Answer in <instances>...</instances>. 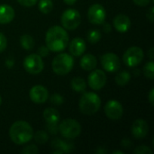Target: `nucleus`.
I'll list each match as a JSON object with an SVG mask.
<instances>
[{
	"instance_id": "nucleus-1",
	"label": "nucleus",
	"mask_w": 154,
	"mask_h": 154,
	"mask_svg": "<svg viewBox=\"0 0 154 154\" xmlns=\"http://www.w3.org/2000/svg\"><path fill=\"white\" fill-rule=\"evenodd\" d=\"M45 42L46 46L50 51L60 52L67 48L69 43V34L64 28L55 25L47 31Z\"/></svg>"
},
{
	"instance_id": "nucleus-2",
	"label": "nucleus",
	"mask_w": 154,
	"mask_h": 154,
	"mask_svg": "<svg viewBox=\"0 0 154 154\" xmlns=\"http://www.w3.org/2000/svg\"><path fill=\"white\" fill-rule=\"evenodd\" d=\"M33 135V130L30 124L24 121L14 122L9 129V137L15 144L22 145L30 142Z\"/></svg>"
},
{
	"instance_id": "nucleus-3",
	"label": "nucleus",
	"mask_w": 154,
	"mask_h": 154,
	"mask_svg": "<svg viewBox=\"0 0 154 154\" xmlns=\"http://www.w3.org/2000/svg\"><path fill=\"white\" fill-rule=\"evenodd\" d=\"M79 109L85 115L96 114L101 106V99L93 92H87L82 95L79 99Z\"/></svg>"
},
{
	"instance_id": "nucleus-4",
	"label": "nucleus",
	"mask_w": 154,
	"mask_h": 154,
	"mask_svg": "<svg viewBox=\"0 0 154 154\" xmlns=\"http://www.w3.org/2000/svg\"><path fill=\"white\" fill-rule=\"evenodd\" d=\"M74 66V59L68 53H60L52 60V70L60 76L67 75Z\"/></svg>"
},
{
	"instance_id": "nucleus-5",
	"label": "nucleus",
	"mask_w": 154,
	"mask_h": 154,
	"mask_svg": "<svg viewBox=\"0 0 154 154\" xmlns=\"http://www.w3.org/2000/svg\"><path fill=\"white\" fill-rule=\"evenodd\" d=\"M59 133L65 139L73 140L80 134L81 125L74 119H65L59 125Z\"/></svg>"
},
{
	"instance_id": "nucleus-6",
	"label": "nucleus",
	"mask_w": 154,
	"mask_h": 154,
	"mask_svg": "<svg viewBox=\"0 0 154 154\" xmlns=\"http://www.w3.org/2000/svg\"><path fill=\"white\" fill-rule=\"evenodd\" d=\"M61 24L65 30L72 31L79 27L81 23L80 14L75 9H67L61 15Z\"/></svg>"
},
{
	"instance_id": "nucleus-7",
	"label": "nucleus",
	"mask_w": 154,
	"mask_h": 154,
	"mask_svg": "<svg viewBox=\"0 0 154 154\" xmlns=\"http://www.w3.org/2000/svg\"><path fill=\"white\" fill-rule=\"evenodd\" d=\"M143 51L138 46H133L125 52L123 56V60L127 67L134 68L143 61Z\"/></svg>"
},
{
	"instance_id": "nucleus-8",
	"label": "nucleus",
	"mask_w": 154,
	"mask_h": 154,
	"mask_svg": "<svg viewBox=\"0 0 154 154\" xmlns=\"http://www.w3.org/2000/svg\"><path fill=\"white\" fill-rule=\"evenodd\" d=\"M23 68L28 73L32 75H37L42 71L44 63L40 55L30 54L23 60Z\"/></svg>"
},
{
	"instance_id": "nucleus-9",
	"label": "nucleus",
	"mask_w": 154,
	"mask_h": 154,
	"mask_svg": "<svg viewBox=\"0 0 154 154\" xmlns=\"http://www.w3.org/2000/svg\"><path fill=\"white\" fill-rule=\"evenodd\" d=\"M106 16V10L103 5L99 4H94L92 5L88 11V21L93 24H103L105 23Z\"/></svg>"
},
{
	"instance_id": "nucleus-10",
	"label": "nucleus",
	"mask_w": 154,
	"mask_h": 154,
	"mask_svg": "<svg viewBox=\"0 0 154 154\" xmlns=\"http://www.w3.org/2000/svg\"><path fill=\"white\" fill-rule=\"evenodd\" d=\"M88 82L93 90H100L106 83V75L101 69H95L89 74Z\"/></svg>"
},
{
	"instance_id": "nucleus-11",
	"label": "nucleus",
	"mask_w": 154,
	"mask_h": 154,
	"mask_svg": "<svg viewBox=\"0 0 154 154\" xmlns=\"http://www.w3.org/2000/svg\"><path fill=\"white\" fill-rule=\"evenodd\" d=\"M105 113L111 120H119L124 114V108L120 102L116 100H109L105 106Z\"/></svg>"
},
{
	"instance_id": "nucleus-12",
	"label": "nucleus",
	"mask_w": 154,
	"mask_h": 154,
	"mask_svg": "<svg viewBox=\"0 0 154 154\" xmlns=\"http://www.w3.org/2000/svg\"><path fill=\"white\" fill-rule=\"evenodd\" d=\"M101 64L105 70L116 72L120 69V60L118 56L112 52H107L101 57Z\"/></svg>"
},
{
	"instance_id": "nucleus-13",
	"label": "nucleus",
	"mask_w": 154,
	"mask_h": 154,
	"mask_svg": "<svg viewBox=\"0 0 154 154\" xmlns=\"http://www.w3.org/2000/svg\"><path fill=\"white\" fill-rule=\"evenodd\" d=\"M30 99L35 104H43L49 97V92L47 88L42 85H36L30 89Z\"/></svg>"
},
{
	"instance_id": "nucleus-14",
	"label": "nucleus",
	"mask_w": 154,
	"mask_h": 154,
	"mask_svg": "<svg viewBox=\"0 0 154 154\" xmlns=\"http://www.w3.org/2000/svg\"><path fill=\"white\" fill-rule=\"evenodd\" d=\"M132 134L136 139H143L147 136L149 132V125L146 121L143 119H137L134 122L132 128Z\"/></svg>"
},
{
	"instance_id": "nucleus-15",
	"label": "nucleus",
	"mask_w": 154,
	"mask_h": 154,
	"mask_svg": "<svg viewBox=\"0 0 154 154\" xmlns=\"http://www.w3.org/2000/svg\"><path fill=\"white\" fill-rule=\"evenodd\" d=\"M131 20L126 14H118L114 19V26L119 32H126L131 28Z\"/></svg>"
},
{
	"instance_id": "nucleus-16",
	"label": "nucleus",
	"mask_w": 154,
	"mask_h": 154,
	"mask_svg": "<svg viewBox=\"0 0 154 154\" xmlns=\"http://www.w3.org/2000/svg\"><path fill=\"white\" fill-rule=\"evenodd\" d=\"M69 52L73 56L79 57V56L82 55L85 52V51H86V42L82 38H79V37L74 38L69 43Z\"/></svg>"
},
{
	"instance_id": "nucleus-17",
	"label": "nucleus",
	"mask_w": 154,
	"mask_h": 154,
	"mask_svg": "<svg viewBox=\"0 0 154 154\" xmlns=\"http://www.w3.org/2000/svg\"><path fill=\"white\" fill-rule=\"evenodd\" d=\"M15 13L12 6L8 5H0V23L6 24L12 22Z\"/></svg>"
},
{
	"instance_id": "nucleus-18",
	"label": "nucleus",
	"mask_w": 154,
	"mask_h": 154,
	"mask_svg": "<svg viewBox=\"0 0 154 154\" xmlns=\"http://www.w3.org/2000/svg\"><path fill=\"white\" fill-rule=\"evenodd\" d=\"M51 145L53 148L57 149L54 153H64V152H71L74 149L73 143L69 142H63L59 138L54 139L51 142Z\"/></svg>"
},
{
	"instance_id": "nucleus-19",
	"label": "nucleus",
	"mask_w": 154,
	"mask_h": 154,
	"mask_svg": "<svg viewBox=\"0 0 154 154\" xmlns=\"http://www.w3.org/2000/svg\"><path fill=\"white\" fill-rule=\"evenodd\" d=\"M43 118L47 124H59L60 115L57 109L48 107L43 112Z\"/></svg>"
},
{
	"instance_id": "nucleus-20",
	"label": "nucleus",
	"mask_w": 154,
	"mask_h": 154,
	"mask_svg": "<svg viewBox=\"0 0 154 154\" xmlns=\"http://www.w3.org/2000/svg\"><path fill=\"white\" fill-rule=\"evenodd\" d=\"M97 58L92 54H86L80 60V66L85 70H93L97 67Z\"/></svg>"
},
{
	"instance_id": "nucleus-21",
	"label": "nucleus",
	"mask_w": 154,
	"mask_h": 154,
	"mask_svg": "<svg viewBox=\"0 0 154 154\" xmlns=\"http://www.w3.org/2000/svg\"><path fill=\"white\" fill-rule=\"evenodd\" d=\"M71 88L76 92H84L87 88L86 81L81 78H74L71 80Z\"/></svg>"
},
{
	"instance_id": "nucleus-22",
	"label": "nucleus",
	"mask_w": 154,
	"mask_h": 154,
	"mask_svg": "<svg viewBox=\"0 0 154 154\" xmlns=\"http://www.w3.org/2000/svg\"><path fill=\"white\" fill-rule=\"evenodd\" d=\"M20 43H21V46L23 47V49L27 50V51L32 50L33 48V46H34L33 38L29 34L22 35L21 38H20Z\"/></svg>"
},
{
	"instance_id": "nucleus-23",
	"label": "nucleus",
	"mask_w": 154,
	"mask_h": 154,
	"mask_svg": "<svg viewBox=\"0 0 154 154\" xmlns=\"http://www.w3.org/2000/svg\"><path fill=\"white\" fill-rule=\"evenodd\" d=\"M131 80V73L128 71H121L116 77V82L119 86H125L129 83Z\"/></svg>"
},
{
	"instance_id": "nucleus-24",
	"label": "nucleus",
	"mask_w": 154,
	"mask_h": 154,
	"mask_svg": "<svg viewBox=\"0 0 154 154\" xmlns=\"http://www.w3.org/2000/svg\"><path fill=\"white\" fill-rule=\"evenodd\" d=\"M38 8L42 14H49L53 8V3L51 0H39Z\"/></svg>"
},
{
	"instance_id": "nucleus-25",
	"label": "nucleus",
	"mask_w": 154,
	"mask_h": 154,
	"mask_svg": "<svg viewBox=\"0 0 154 154\" xmlns=\"http://www.w3.org/2000/svg\"><path fill=\"white\" fill-rule=\"evenodd\" d=\"M32 137L34 138L35 142L40 144H44L49 139V135L45 131H38L34 135H32Z\"/></svg>"
},
{
	"instance_id": "nucleus-26",
	"label": "nucleus",
	"mask_w": 154,
	"mask_h": 154,
	"mask_svg": "<svg viewBox=\"0 0 154 154\" xmlns=\"http://www.w3.org/2000/svg\"><path fill=\"white\" fill-rule=\"evenodd\" d=\"M102 34L98 30H92L88 33V40L91 43H97L100 41Z\"/></svg>"
},
{
	"instance_id": "nucleus-27",
	"label": "nucleus",
	"mask_w": 154,
	"mask_h": 154,
	"mask_svg": "<svg viewBox=\"0 0 154 154\" xmlns=\"http://www.w3.org/2000/svg\"><path fill=\"white\" fill-rule=\"evenodd\" d=\"M143 72L146 78L150 79H154V64L152 61H150L148 63L145 64L144 68H143Z\"/></svg>"
},
{
	"instance_id": "nucleus-28",
	"label": "nucleus",
	"mask_w": 154,
	"mask_h": 154,
	"mask_svg": "<svg viewBox=\"0 0 154 154\" xmlns=\"http://www.w3.org/2000/svg\"><path fill=\"white\" fill-rule=\"evenodd\" d=\"M134 152L135 154H152V151L150 147L146 145H141L134 149Z\"/></svg>"
},
{
	"instance_id": "nucleus-29",
	"label": "nucleus",
	"mask_w": 154,
	"mask_h": 154,
	"mask_svg": "<svg viewBox=\"0 0 154 154\" xmlns=\"http://www.w3.org/2000/svg\"><path fill=\"white\" fill-rule=\"evenodd\" d=\"M50 100H51V104H54L56 106H60L64 102V99H63L62 96H60V94H53L51 97Z\"/></svg>"
},
{
	"instance_id": "nucleus-30",
	"label": "nucleus",
	"mask_w": 154,
	"mask_h": 154,
	"mask_svg": "<svg viewBox=\"0 0 154 154\" xmlns=\"http://www.w3.org/2000/svg\"><path fill=\"white\" fill-rule=\"evenodd\" d=\"M38 148L35 144H30L26 147H24L22 150V153L23 154H35L38 152Z\"/></svg>"
},
{
	"instance_id": "nucleus-31",
	"label": "nucleus",
	"mask_w": 154,
	"mask_h": 154,
	"mask_svg": "<svg viewBox=\"0 0 154 154\" xmlns=\"http://www.w3.org/2000/svg\"><path fill=\"white\" fill-rule=\"evenodd\" d=\"M47 130L51 134H57L59 133V124H47Z\"/></svg>"
},
{
	"instance_id": "nucleus-32",
	"label": "nucleus",
	"mask_w": 154,
	"mask_h": 154,
	"mask_svg": "<svg viewBox=\"0 0 154 154\" xmlns=\"http://www.w3.org/2000/svg\"><path fill=\"white\" fill-rule=\"evenodd\" d=\"M7 46V40H6V37L2 33L0 32V52L4 51L5 50Z\"/></svg>"
},
{
	"instance_id": "nucleus-33",
	"label": "nucleus",
	"mask_w": 154,
	"mask_h": 154,
	"mask_svg": "<svg viewBox=\"0 0 154 154\" xmlns=\"http://www.w3.org/2000/svg\"><path fill=\"white\" fill-rule=\"evenodd\" d=\"M17 1H18V3L21 5L27 6V7L32 6V5H34L38 2V0H17Z\"/></svg>"
},
{
	"instance_id": "nucleus-34",
	"label": "nucleus",
	"mask_w": 154,
	"mask_h": 154,
	"mask_svg": "<svg viewBox=\"0 0 154 154\" xmlns=\"http://www.w3.org/2000/svg\"><path fill=\"white\" fill-rule=\"evenodd\" d=\"M49 51L50 50L48 49L47 46H41L39 49H38V55H40L41 57H46L48 54H49Z\"/></svg>"
},
{
	"instance_id": "nucleus-35",
	"label": "nucleus",
	"mask_w": 154,
	"mask_h": 154,
	"mask_svg": "<svg viewBox=\"0 0 154 154\" xmlns=\"http://www.w3.org/2000/svg\"><path fill=\"white\" fill-rule=\"evenodd\" d=\"M121 145H122V147H123V148H125V149H130V148L134 145V143L131 142V140H130V139H128V138H125V139H123V140H122V142H121Z\"/></svg>"
},
{
	"instance_id": "nucleus-36",
	"label": "nucleus",
	"mask_w": 154,
	"mask_h": 154,
	"mask_svg": "<svg viewBox=\"0 0 154 154\" xmlns=\"http://www.w3.org/2000/svg\"><path fill=\"white\" fill-rule=\"evenodd\" d=\"M134 2L135 5H139V6H146L148 5L152 0H133Z\"/></svg>"
},
{
	"instance_id": "nucleus-37",
	"label": "nucleus",
	"mask_w": 154,
	"mask_h": 154,
	"mask_svg": "<svg viewBox=\"0 0 154 154\" xmlns=\"http://www.w3.org/2000/svg\"><path fill=\"white\" fill-rule=\"evenodd\" d=\"M149 101L152 106H153L154 103V88H152L150 93H149Z\"/></svg>"
},
{
	"instance_id": "nucleus-38",
	"label": "nucleus",
	"mask_w": 154,
	"mask_h": 154,
	"mask_svg": "<svg viewBox=\"0 0 154 154\" xmlns=\"http://www.w3.org/2000/svg\"><path fill=\"white\" fill-rule=\"evenodd\" d=\"M103 30H104V32H106V33L110 32H111V30H112V28H111V25H110L109 23H104Z\"/></svg>"
},
{
	"instance_id": "nucleus-39",
	"label": "nucleus",
	"mask_w": 154,
	"mask_h": 154,
	"mask_svg": "<svg viewBox=\"0 0 154 154\" xmlns=\"http://www.w3.org/2000/svg\"><path fill=\"white\" fill-rule=\"evenodd\" d=\"M153 7H152L151 9H150V13L149 14H147V17H149V19H150V21L152 23L153 22Z\"/></svg>"
},
{
	"instance_id": "nucleus-40",
	"label": "nucleus",
	"mask_w": 154,
	"mask_h": 154,
	"mask_svg": "<svg viewBox=\"0 0 154 154\" xmlns=\"http://www.w3.org/2000/svg\"><path fill=\"white\" fill-rule=\"evenodd\" d=\"M63 1H64L65 4H67L69 5H74L77 2V0H63Z\"/></svg>"
},
{
	"instance_id": "nucleus-41",
	"label": "nucleus",
	"mask_w": 154,
	"mask_h": 154,
	"mask_svg": "<svg viewBox=\"0 0 154 154\" xmlns=\"http://www.w3.org/2000/svg\"><path fill=\"white\" fill-rule=\"evenodd\" d=\"M106 150H103L102 148H99V150L97 151V153H106Z\"/></svg>"
},
{
	"instance_id": "nucleus-42",
	"label": "nucleus",
	"mask_w": 154,
	"mask_h": 154,
	"mask_svg": "<svg viewBox=\"0 0 154 154\" xmlns=\"http://www.w3.org/2000/svg\"><path fill=\"white\" fill-rule=\"evenodd\" d=\"M152 51H153V48H152L150 50V57H151V60H153V56H152Z\"/></svg>"
},
{
	"instance_id": "nucleus-43",
	"label": "nucleus",
	"mask_w": 154,
	"mask_h": 154,
	"mask_svg": "<svg viewBox=\"0 0 154 154\" xmlns=\"http://www.w3.org/2000/svg\"><path fill=\"white\" fill-rule=\"evenodd\" d=\"M114 154H123V152H120V151H116V152H113Z\"/></svg>"
},
{
	"instance_id": "nucleus-44",
	"label": "nucleus",
	"mask_w": 154,
	"mask_h": 154,
	"mask_svg": "<svg viewBox=\"0 0 154 154\" xmlns=\"http://www.w3.org/2000/svg\"><path fill=\"white\" fill-rule=\"evenodd\" d=\"M2 105V97H1V96H0V106Z\"/></svg>"
}]
</instances>
